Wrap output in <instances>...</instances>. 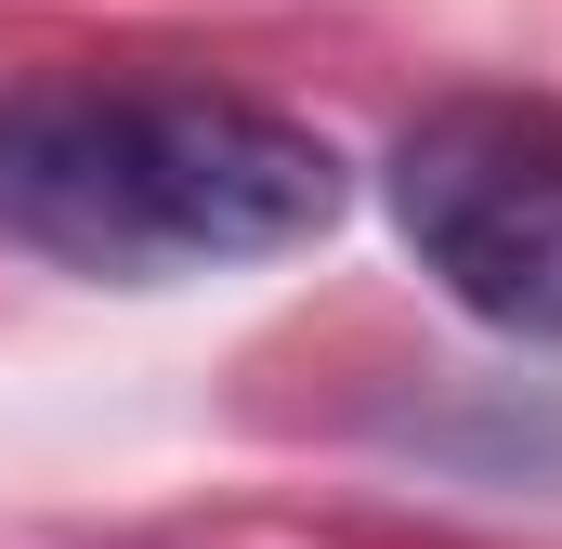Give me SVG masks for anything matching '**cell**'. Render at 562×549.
<instances>
[{"instance_id":"cell-1","label":"cell","mask_w":562,"mask_h":549,"mask_svg":"<svg viewBox=\"0 0 562 549\" xmlns=\"http://www.w3.org/2000/svg\"><path fill=\"white\" fill-rule=\"evenodd\" d=\"M353 210L314 119L210 79H0V249L79 288L288 262Z\"/></svg>"},{"instance_id":"cell-2","label":"cell","mask_w":562,"mask_h":549,"mask_svg":"<svg viewBox=\"0 0 562 549\" xmlns=\"http://www.w3.org/2000/svg\"><path fill=\"white\" fill-rule=\"evenodd\" d=\"M380 197H393V236L419 249V274L471 327L562 354V105L458 92L393 132Z\"/></svg>"}]
</instances>
